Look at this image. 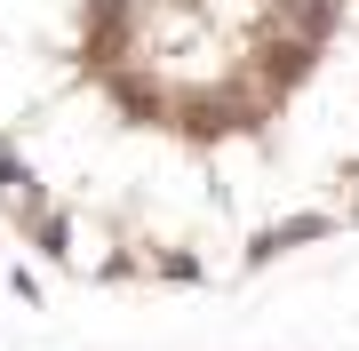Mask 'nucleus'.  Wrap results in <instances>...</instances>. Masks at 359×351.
<instances>
[{
    "mask_svg": "<svg viewBox=\"0 0 359 351\" xmlns=\"http://www.w3.org/2000/svg\"><path fill=\"white\" fill-rule=\"evenodd\" d=\"M136 272H144V280H160V287H200V280H208V263L192 256V247H144Z\"/></svg>",
    "mask_w": 359,
    "mask_h": 351,
    "instance_id": "nucleus-6",
    "label": "nucleus"
},
{
    "mask_svg": "<svg viewBox=\"0 0 359 351\" xmlns=\"http://www.w3.org/2000/svg\"><path fill=\"white\" fill-rule=\"evenodd\" d=\"M40 208H48V184H40V168H32L25 152H16L8 136H0V216H8L16 232H25V223H32Z\"/></svg>",
    "mask_w": 359,
    "mask_h": 351,
    "instance_id": "nucleus-3",
    "label": "nucleus"
},
{
    "mask_svg": "<svg viewBox=\"0 0 359 351\" xmlns=\"http://www.w3.org/2000/svg\"><path fill=\"white\" fill-rule=\"evenodd\" d=\"M25 247H32L40 263H56V272H72V263H80V223H72V208L48 200V208L25 223Z\"/></svg>",
    "mask_w": 359,
    "mask_h": 351,
    "instance_id": "nucleus-5",
    "label": "nucleus"
},
{
    "mask_svg": "<svg viewBox=\"0 0 359 351\" xmlns=\"http://www.w3.org/2000/svg\"><path fill=\"white\" fill-rule=\"evenodd\" d=\"M104 96H112V112L128 120V128H160V120H168V88H160L152 72L112 64V72H104Z\"/></svg>",
    "mask_w": 359,
    "mask_h": 351,
    "instance_id": "nucleus-4",
    "label": "nucleus"
},
{
    "mask_svg": "<svg viewBox=\"0 0 359 351\" xmlns=\"http://www.w3.org/2000/svg\"><path fill=\"white\" fill-rule=\"evenodd\" d=\"M8 296L25 303V312H40V303H48V287H40V272H32V263H8Z\"/></svg>",
    "mask_w": 359,
    "mask_h": 351,
    "instance_id": "nucleus-7",
    "label": "nucleus"
},
{
    "mask_svg": "<svg viewBox=\"0 0 359 351\" xmlns=\"http://www.w3.org/2000/svg\"><path fill=\"white\" fill-rule=\"evenodd\" d=\"M311 72H320V40H304V32H287V25H271V16H264L256 56H248V88H264V96H280V104H287Z\"/></svg>",
    "mask_w": 359,
    "mask_h": 351,
    "instance_id": "nucleus-1",
    "label": "nucleus"
},
{
    "mask_svg": "<svg viewBox=\"0 0 359 351\" xmlns=\"http://www.w3.org/2000/svg\"><path fill=\"white\" fill-rule=\"evenodd\" d=\"M344 232V216L335 208H295V216H271L264 232H248V272H264V263H280V256H295V247H320V240H335Z\"/></svg>",
    "mask_w": 359,
    "mask_h": 351,
    "instance_id": "nucleus-2",
    "label": "nucleus"
}]
</instances>
